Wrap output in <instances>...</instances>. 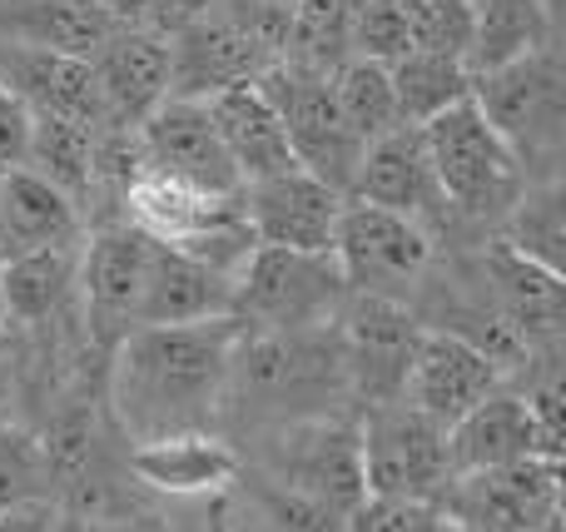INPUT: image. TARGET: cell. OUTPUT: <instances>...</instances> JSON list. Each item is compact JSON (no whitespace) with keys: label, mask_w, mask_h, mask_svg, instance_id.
Here are the masks:
<instances>
[{"label":"cell","mask_w":566,"mask_h":532,"mask_svg":"<svg viewBox=\"0 0 566 532\" xmlns=\"http://www.w3.org/2000/svg\"><path fill=\"white\" fill-rule=\"evenodd\" d=\"M289 50V6L279 0H214L195 25L169 35V100H214L259 85Z\"/></svg>","instance_id":"277c9868"},{"label":"cell","mask_w":566,"mask_h":532,"mask_svg":"<svg viewBox=\"0 0 566 532\" xmlns=\"http://www.w3.org/2000/svg\"><path fill=\"white\" fill-rule=\"evenodd\" d=\"M234 338V319L129 328L105 358V408L119 438L135 448L159 438L219 434Z\"/></svg>","instance_id":"6da1fadb"},{"label":"cell","mask_w":566,"mask_h":532,"mask_svg":"<svg viewBox=\"0 0 566 532\" xmlns=\"http://www.w3.org/2000/svg\"><path fill=\"white\" fill-rule=\"evenodd\" d=\"M338 414H353V398L333 328H303V334H244L239 328L234 358H229L224 418H219V434L229 444L264 434V428Z\"/></svg>","instance_id":"7a4b0ae2"},{"label":"cell","mask_w":566,"mask_h":532,"mask_svg":"<svg viewBox=\"0 0 566 532\" xmlns=\"http://www.w3.org/2000/svg\"><path fill=\"white\" fill-rule=\"evenodd\" d=\"M348 532H458L432 503H402V498H363L348 518Z\"/></svg>","instance_id":"d590c367"},{"label":"cell","mask_w":566,"mask_h":532,"mask_svg":"<svg viewBox=\"0 0 566 532\" xmlns=\"http://www.w3.org/2000/svg\"><path fill=\"white\" fill-rule=\"evenodd\" d=\"M333 334H338L353 414L378 408V404H398L402 384H408L412 354H418V344H422L418 314H412L408 304H392V299L348 294Z\"/></svg>","instance_id":"8fae6325"},{"label":"cell","mask_w":566,"mask_h":532,"mask_svg":"<svg viewBox=\"0 0 566 532\" xmlns=\"http://www.w3.org/2000/svg\"><path fill=\"white\" fill-rule=\"evenodd\" d=\"M90 159H95V129L75 125V119L30 115L25 165L20 169H30L50 189H60L80 209V219H85V195H90Z\"/></svg>","instance_id":"f1b7e54d"},{"label":"cell","mask_w":566,"mask_h":532,"mask_svg":"<svg viewBox=\"0 0 566 532\" xmlns=\"http://www.w3.org/2000/svg\"><path fill=\"white\" fill-rule=\"evenodd\" d=\"M259 90H264V100L274 105L293 165H298L303 175L323 179L333 195L348 199L353 169H358V159H363V139L353 135L348 119H343L328 75L279 60V65L259 80Z\"/></svg>","instance_id":"9c48e42d"},{"label":"cell","mask_w":566,"mask_h":532,"mask_svg":"<svg viewBox=\"0 0 566 532\" xmlns=\"http://www.w3.org/2000/svg\"><path fill=\"white\" fill-rule=\"evenodd\" d=\"M527 458H552L542 444V428L532 418L527 398L512 384H502L497 394H488L468 418L448 428V463L452 473H482V468H507L527 463ZM562 463V458H552Z\"/></svg>","instance_id":"7402d4cb"},{"label":"cell","mask_w":566,"mask_h":532,"mask_svg":"<svg viewBox=\"0 0 566 532\" xmlns=\"http://www.w3.org/2000/svg\"><path fill=\"white\" fill-rule=\"evenodd\" d=\"M0 414H10V408H6V388H0Z\"/></svg>","instance_id":"b9f144b4"},{"label":"cell","mask_w":566,"mask_h":532,"mask_svg":"<svg viewBox=\"0 0 566 532\" xmlns=\"http://www.w3.org/2000/svg\"><path fill=\"white\" fill-rule=\"evenodd\" d=\"M547 45H562V15L547 0H482V6H472V40H468L472 75L502 70Z\"/></svg>","instance_id":"4316f807"},{"label":"cell","mask_w":566,"mask_h":532,"mask_svg":"<svg viewBox=\"0 0 566 532\" xmlns=\"http://www.w3.org/2000/svg\"><path fill=\"white\" fill-rule=\"evenodd\" d=\"M422 145H428L432 179H438L442 205H448V219H452L448 249L497 234L507 209L527 189V175H522L517 155L502 145L497 129L482 119L472 95L462 105L442 109L438 119H428L422 125Z\"/></svg>","instance_id":"3957f363"},{"label":"cell","mask_w":566,"mask_h":532,"mask_svg":"<svg viewBox=\"0 0 566 532\" xmlns=\"http://www.w3.org/2000/svg\"><path fill=\"white\" fill-rule=\"evenodd\" d=\"M388 75H392V100H398V125H412V129H422L442 109L462 105L472 95V70L462 55L408 50L398 65H388Z\"/></svg>","instance_id":"83f0119b"},{"label":"cell","mask_w":566,"mask_h":532,"mask_svg":"<svg viewBox=\"0 0 566 532\" xmlns=\"http://www.w3.org/2000/svg\"><path fill=\"white\" fill-rule=\"evenodd\" d=\"M562 179H527L517 205L497 225V239L517 249L522 259L562 274V249H566V205H562Z\"/></svg>","instance_id":"f546056e"},{"label":"cell","mask_w":566,"mask_h":532,"mask_svg":"<svg viewBox=\"0 0 566 532\" xmlns=\"http://www.w3.org/2000/svg\"><path fill=\"white\" fill-rule=\"evenodd\" d=\"M80 239H85V219L60 189H50L30 169L0 175V264L20 254H40V249L80 244Z\"/></svg>","instance_id":"cb8c5ba5"},{"label":"cell","mask_w":566,"mask_h":532,"mask_svg":"<svg viewBox=\"0 0 566 532\" xmlns=\"http://www.w3.org/2000/svg\"><path fill=\"white\" fill-rule=\"evenodd\" d=\"M139 493L155 498H219L239 483V448L224 434H189L135 444L125 453Z\"/></svg>","instance_id":"44dd1931"},{"label":"cell","mask_w":566,"mask_h":532,"mask_svg":"<svg viewBox=\"0 0 566 532\" xmlns=\"http://www.w3.org/2000/svg\"><path fill=\"white\" fill-rule=\"evenodd\" d=\"M402 20H408L412 50H438V55L468 60L472 40V6L468 0H398Z\"/></svg>","instance_id":"836d02e7"},{"label":"cell","mask_w":566,"mask_h":532,"mask_svg":"<svg viewBox=\"0 0 566 532\" xmlns=\"http://www.w3.org/2000/svg\"><path fill=\"white\" fill-rule=\"evenodd\" d=\"M99 532H175V528H169L155 508H145V513H129V518H119V523H105Z\"/></svg>","instance_id":"f35d334b"},{"label":"cell","mask_w":566,"mask_h":532,"mask_svg":"<svg viewBox=\"0 0 566 532\" xmlns=\"http://www.w3.org/2000/svg\"><path fill=\"white\" fill-rule=\"evenodd\" d=\"M472 105L482 109L502 145L517 155L527 179H562L566 145V65L562 45L532 50L502 70L472 75Z\"/></svg>","instance_id":"8992f818"},{"label":"cell","mask_w":566,"mask_h":532,"mask_svg":"<svg viewBox=\"0 0 566 532\" xmlns=\"http://www.w3.org/2000/svg\"><path fill=\"white\" fill-rule=\"evenodd\" d=\"M25 139H30V109L0 85V175L25 165Z\"/></svg>","instance_id":"74e56055"},{"label":"cell","mask_w":566,"mask_h":532,"mask_svg":"<svg viewBox=\"0 0 566 532\" xmlns=\"http://www.w3.org/2000/svg\"><path fill=\"white\" fill-rule=\"evenodd\" d=\"M358 463L368 498L432 503L452 478L448 428L422 418L412 404H378L358 414Z\"/></svg>","instance_id":"30bf717a"},{"label":"cell","mask_w":566,"mask_h":532,"mask_svg":"<svg viewBox=\"0 0 566 532\" xmlns=\"http://www.w3.org/2000/svg\"><path fill=\"white\" fill-rule=\"evenodd\" d=\"M205 109H209V119H214L219 139H224V155H229V165H234L239 185H259V179L298 169L289 155V139H283L274 105L264 100L259 85L224 90V95L205 100Z\"/></svg>","instance_id":"d4e9b609"},{"label":"cell","mask_w":566,"mask_h":532,"mask_svg":"<svg viewBox=\"0 0 566 532\" xmlns=\"http://www.w3.org/2000/svg\"><path fill=\"white\" fill-rule=\"evenodd\" d=\"M105 119L119 129H139L169 100V40L149 30H115L90 55Z\"/></svg>","instance_id":"ffe728a7"},{"label":"cell","mask_w":566,"mask_h":532,"mask_svg":"<svg viewBox=\"0 0 566 532\" xmlns=\"http://www.w3.org/2000/svg\"><path fill=\"white\" fill-rule=\"evenodd\" d=\"M348 304V284L333 254H298V249H264L239 264L229 319L244 334H303L333 328Z\"/></svg>","instance_id":"52a82bcc"},{"label":"cell","mask_w":566,"mask_h":532,"mask_svg":"<svg viewBox=\"0 0 566 532\" xmlns=\"http://www.w3.org/2000/svg\"><path fill=\"white\" fill-rule=\"evenodd\" d=\"M328 85H333V100H338L343 119H348V129L363 139V145L378 139V135H388V129H398V100H392L388 65L348 55L328 75Z\"/></svg>","instance_id":"1f68e13d"},{"label":"cell","mask_w":566,"mask_h":532,"mask_svg":"<svg viewBox=\"0 0 566 532\" xmlns=\"http://www.w3.org/2000/svg\"><path fill=\"white\" fill-rule=\"evenodd\" d=\"M149 239L129 225H99L80 244V328L95 358L135 328L139 294H145Z\"/></svg>","instance_id":"4fadbf2b"},{"label":"cell","mask_w":566,"mask_h":532,"mask_svg":"<svg viewBox=\"0 0 566 532\" xmlns=\"http://www.w3.org/2000/svg\"><path fill=\"white\" fill-rule=\"evenodd\" d=\"M35 498H50V473L45 458H40V444L20 418L0 414V513L15 503H35Z\"/></svg>","instance_id":"d6a6232c"},{"label":"cell","mask_w":566,"mask_h":532,"mask_svg":"<svg viewBox=\"0 0 566 532\" xmlns=\"http://www.w3.org/2000/svg\"><path fill=\"white\" fill-rule=\"evenodd\" d=\"M468 274L488 294V304L502 314V324L537 354V348H562L566 338V289L562 274L522 259L497 234L478 239V244H458Z\"/></svg>","instance_id":"5bb4252c"},{"label":"cell","mask_w":566,"mask_h":532,"mask_svg":"<svg viewBox=\"0 0 566 532\" xmlns=\"http://www.w3.org/2000/svg\"><path fill=\"white\" fill-rule=\"evenodd\" d=\"M348 199H363V205H378L412 219V225L428 229L438 249H448L452 239V219H448V205H442L438 179H432L428 145H422V129L412 125H398L363 145Z\"/></svg>","instance_id":"9a60e30c"},{"label":"cell","mask_w":566,"mask_h":532,"mask_svg":"<svg viewBox=\"0 0 566 532\" xmlns=\"http://www.w3.org/2000/svg\"><path fill=\"white\" fill-rule=\"evenodd\" d=\"M229 294H234V279H224L219 269L199 264V259L179 254V249L149 244L135 328H179V324L229 319Z\"/></svg>","instance_id":"603a6c76"},{"label":"cell","mask_w":566,"mask_h":532,"mask_svg":"<svg viewBox=\"0 0 566 532\" xmlns=\"http://www.w3.org/2000/svg\"><path fill=\"white\" fill-rule=\"evenodd\" d=\"M239 463L259 483L289 488L308 503L353 518L363 508V463H358V414L308 418L264 434L239 438Z\"/></svg>","instance_id":"5b68a950"},{"label":"cell","mask_w":566,"mask_h":532,"mask_svg":"<svg viewBox=\"0 0 566 532\" xmlns=\"http://www.w3.org/2000/svg\"><path fill=\"white\" fill-rule=\"evenodd\" d=\"M432 508L458 532H537L562 513V463L527 458L482 473H452Z\"/></svg>","instance_id":"7c38bea8"},{"label":"cell","mask_w":566,"mask_h":532,"mask_svg":"<svg viewBox=\"0 0 566 532\" xmlns=\"http://www.w3.org/2000/svg\"><path fill=\"white\" fill-rule=\"evenodd\" d=\"M333 259H338V274L348 284V294L412 304V294H418L422 279L438 264V244H432V234L422 225L392 215V209L343 199Z\"/></svg>","instance_id":"ba28073f"},{"label":"cell","mask_w":566,"mask_h":532,"mask_svg":"<svg viewBox=\"0 0 566 532\" xmlns=\"http://www.w3.org/2000/svg\"><path fill=\"white\" fill-rule=\"evenodd\" d=\"M0 532H99L90 523H80L75 513L55 503V498H35V503H15L0 513Z\"/></svg>","instance_id":"8d00e7d4"},{"label":"cell","mask_w":566,"mask_h":532,"mask_svg":"<svg viewBox=\"0 0 566 532\" xmlns=\"http://www.w3.org/2000/svg\"><path fill=\"white\" fill-rule=\"evenodd\" d=\"M0 85H6L10 95L30 109V115L75 119V125H85V129H105L109 125L90 60L0 40Z\"/></svg>","instance_id":"d6986e66"},{"label":"cell","mask_w":566,"mask_h":532,"mask_svg":"<svg viewBox=\"0 0 566 532\" xmlns=\"http://www.w3.org/2000/svg\"><path fill=\"white\" fill-rule=\"evenodd\" d=\"M279 6H293V0H279Z\"/></svg>","instance_id":"ee69618b"},{"label":"cell","mask_w":566,"mask_h":532,"mask_svg":"<svg viewBox=\"0 0 566 532\" xmlns=\"http://www.w3.org/2000/svg\"><path fill=\"white\" fill-rule=\"evenodd\" d=\"M239 199H244V219H249L254 244L298 249V254H333L343 195H333L323 179L303 175V169H289V175L244 185Z\"/></svg>","instance_id":"e0dca14e"},{"label":"cell","mask_w":566,"mask_h":532,"mask_svg":"<svg viewBox=\"0 0 566 532\" xmlns=\"http://www.w3.org/2000/svg\"><path fill=\"white\" fill-rule=\"evenodd\" d=\"M502 384H507L502 368L492 364L482 348L462 344V338H452V334H428V328H422V344H418V354H412L408 384H402V404H412L438 428H452L488 394H497Z\"/></svg>","instance_id":"ac0fdd59"},{"label":"cell","mask_w":566,"mask_h":532,"mask_svg":"<svg viewBox=\"0 0 566 532\" xmlns=\"http://www.w3.org/2000/svg\"><path fill=\"white\" fill-rule=\"evenodd\" d=\"M353 55V0H293L283 60L333 75Z\"/></svg>","instance_id":"4dcf8cb0"},{"label":"cell","mask_w":566,"mask_h":532,"mask_svg":"<svg viewBox=\"0 0 566 532\" xmlns=\"http://www.w3.org/2000/svg\"><path fill=\"white\" fill-rule=\"evenodd\" d=\"M468 6H482V0H468Z\"/></svg>","instance_id":"7bdbcfd3"},{"label":"cell","mask_w":566,"mask_h":532,"mask_svg":"<svg viewBox=\"0 0 566 532\" xmlns=\"http://www.w3.org/2000/svg\"><path fill=\"white\" fill-rule=\"evenodd\" d=\"M408 50H412V35L398 0H353V55L378 60V65H398Z\"/></svg>","instance_id":"e575fe53"},{"label":"cell","mask_w":566,"mask_h":532,"mask_svg":"<svg viewBox=\"0 0 566 532\" xmlns=\"http://www.w3.org/2000/svg\"><path fill=\"white\" fill-rule=\"evenodd\" d=\"M139 139V159H145V175L175 179L185 189L199 195H239V175L224 155V139H219L214 119L199 100H165L145 125L135 129Z\"/></svg>","instance_id":"2e32d148"},{"label":"cell","mask_w":566,"mask_h":532,"mask_svg":"<svg viewBox=\"0 0 566 532\" xmlns=\"http://www.w3.org/2000/svg\"><path fill=\"white\" fill-rule=\"evenodd\" d=\"M537 532H562V513H557V518H552V523H542Z\"/></svg>","instance_id":"60d3db41"},{"label":"cell","mask_w":566,"mask_h":532,"mask_svg":"<svg viewBox=\"0 0 566 532\" xmlns=\"http://www.w3.org/2000/svg\"><path fill=\"white\" fill-rule=\"evenodd\" d=\"M115 30L119 25L99 10V0H0V40L10 45L90 60Z\"/></svg>","instance_id":"484cf974"},{"label":"cell","mask_w":566,"mask_h":532,"mask_svg":"<svg viewBox=\"0 0 566 532\" xmlns=\"http://www.w3.org/2000/svg\"><path fill=\"white\" fill-rule=\"evenodd\" d=\"M6 348H10V328H6V309H0V358H6Z\"/></svg>","instance_id":"ab89813d"}]
</instances>
